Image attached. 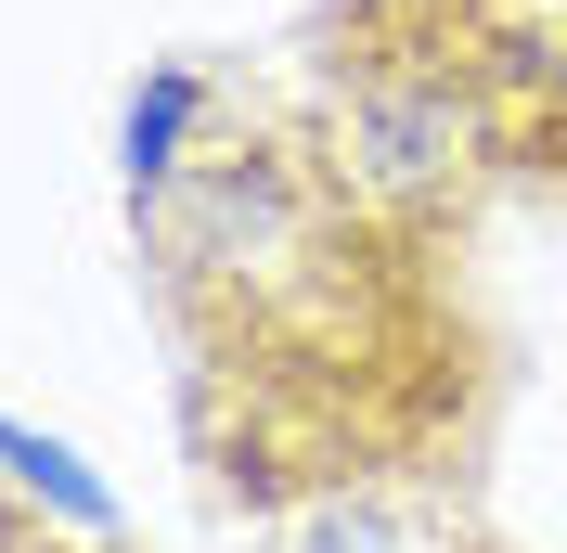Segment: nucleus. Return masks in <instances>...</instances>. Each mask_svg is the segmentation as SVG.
Segmentation results:
<instances>
[{"label":"nucleus","mask_w":567,"mask_h":553,"mask_svg":"<svg viewBox=\"0 0 567 553\" xmlns=\"http://www.w3.org/2000/svg\"><path fill=\"white\" fill-rule=\"evenodd\" d=\"M297 553H413V528H400L388 502H322V515L297 528Z\"/></svg>","instance_id":"nucleus-1"},{"label":"nucleus","mask_w":567,"mask_h":553,"mask_svg":"<svg viewBox=\"0 0 567 553\" xmlns=\"http://www.w3.org/2000/svg\"><path fill=\"white\" fill-rule=\"evenodd\" d=\"M13 489H27V477H13V463H0V553H52V528H39L27 502H13Z\"/></svg>","instance_id":"nucleus-2"}]
</instances>
